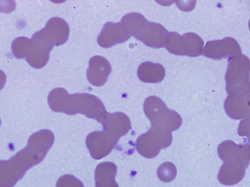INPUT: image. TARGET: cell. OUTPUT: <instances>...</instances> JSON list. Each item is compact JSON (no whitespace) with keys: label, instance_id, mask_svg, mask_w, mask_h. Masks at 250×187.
I'll return each instance as SVG.
<instances>
[{"label":"cell","instance_id":"obj_19","mask_svg":"<svg viewBox=\"0 0 250 187\" xmlns=\"http://www.w3.org/2000/svg\"><path fill=\"white\" fill-rule=\"evenodd\" d=\"M57 187H84L83 183L72 175L62 176L57 183Z\"/></svg>","mask_w":250,"mask_h":187},{"label":"cell","instance_id":"obj_5","mask_svg":"<svg viewBox=\"0 0 250 187\" xmlns=\"http://www.w3.org/2000/svg\"><path fill=\"white\" fill-rule=\"evenodd\" d=\"M144 108L152 127L170 132L182 126L181 115L175 111L170 110L166 103L158 97H147L145 101Z\"/></svg>","mask_w":250,"mask_h":187},{"label":"cell","instance_id":"obj_8","mask_svg":"<svg viewBox=\"0 0 250 187\" xmlns=\"http://www.w3.org/2000/svg\"><path fill=\"white\" fill-rule=\"evenodd\" d=\"M103 127V131H93L85 140L91 157L96 160L103 159L109 154L121 137L115 129Z\"/></svg>","mask_w":250,"mask_h":187},{"label":"cell","instance_id":"obj_7","mask_svg":"<svg viewBox=\"0 0 250 187\" xmlns=\"http://www.w3.org/2000/svg\"><path fill=\"white\" fill-rule=\"evenodd\" d=\"M172 140L173 138L170 132L151 127L137 139L136 149L143 157L152 159L159 154L161 149L168 147Z\"/></svg>","mask_w":250,"mask_h":187},{"label":"cell","instance_id":"obj_10","mask_svg":"<svg viewBox=\"0 0 250 187\" xmlns=\"http://www.w3.org/2000/svg\"><path fill=\"white\" fill-rule=\"evenodd\" d=\"M31 40V49L26 60L31 67L42 68L48 63L50 52L54 46L46 40L41 31L35 33Z\"/></svg>","mask_w":250,"mask_h":187},{"label":"cell","instance_id":"obj_4","mask_svg":"<svg viewBox=\"0 0 250 187\" xmlns=\"http://www.w3.org/2000/svg\"><path fill=\"white\" fill-rule=\"evenodd\" d=\"M250 61L241 54L229 59L225 75L226 90L229 96L244 97L250 92Z\"/></svg>","mask_w":250,"mask_h":187},{"label":"cell","instance_id":"obj_9","mask_svg":"<svg viewBox=\"0 0 250 187\" xmlns=\"http://www.w3.org/2000/svg\"><path fill=\"white\" fill-rule=\"evenodd\" d=\"M241 54L240 45L235 39L231 37L207 42L202 52L205 56L215 60L230 59Z\"/></svg>","mask_w":250,"mask_h":187},{"label":"cell","instance_id":"obj_2","mask_svg":"<svg viewBox=\"0 0 250 187\" xmlns=\"http://www.w3.org/2000/svg\"><path fill=\"white\" fill-rule=\"evenodd\" d=\"M218 152L224 161L218 174L219 181L228 186L239 183L244 177L249 164V145H238L228 140L219 146Z\"/></svg>","mask_w":250,"mask_h":187},{"label":"cell","instance_id":"obj_15","mask_svg":"<svg viewBox=\"0 0 250 187\" xmlns=\"http://www.w3.org/2000/svg\"><path fill=\"white\" fill-rule=\"evenodd\" d=\"M224 107L227 114L231 118L235 120L245 118L249 113V96H229L225 101Z\"/></svg>","mask_w":250,"mask_h":187},{"label":"cell","instance_id":"obj_3","mask_svg":"<svg viewBox=\"0 0 250 187\" xmlns=\"http://www.w3.org/2000/svg\"><path fill=\"white\" fill-rule=\"evenodd\" d=\"M121 23L131 36L146 46L155 49L166 46L168 32L160 23L148 21L138 13L124 16Z\"/></svg>","mask_w":250,"mask_h":187},{"label":"cell","instance_id":"obj_22","mask_svg":"<svg viewBox=\"0 0 250 187\" xmlns=\"http://www.w3.org/2000/svg\"><path fill=\"white\" fill-rule=\"evenodd\" d=\"M0 125H1V120H0Z\"/></svg>","mask_w":250,"mask_h":187},{"label":"cell","instance_id":"obj_18","mask_svg":"<svg viewBox=\"0 0 250 187\" xmlns=\"http://www.w3.org/2000/svg\"><path fill=\"white\" fill-rule=\"evenodd\" d=\"M157 174L161 181L169 183L174 180L176 178L177 169L173 163L165 162L158 168Z\"/></svg>","mask_w":250,"mask_h":187},{"label":"cell","instance_id":"obj_17","mask_svg":"<svg viewBox=\"0 0 250 187\" xmlns=\"http://www.w3.org/2000/svg\"><path fill=\"white\" fill-rule=\"evenodd\" d=\"M31 45V40L26 37H19L13 41L12 50L14 56L18 59L27 57Z\"/></svg>","mask_w":250,"mask_h":187},{"label":"cell","instance_id":"obj_11","mask_svg":"<svg viewBox=\"0 0 250 187\" xmlns=\"http://www.w3.org/2000/svg\"><path fill=\"white\" fill-rule=\"evenodd\" d=\"M130 37L121 22H108L102 30L97 41L103 48H109L117 44L126 42Z\"/></svg>","mask_w":250,"mask_h":187},{"label":"cell","instance_id":"obj_6","mask_svg":"<svg viewBox=\"0 0 250 187\" xmlns=\"http://www.w3.org/2000/svg\"><path fill=\"white\" fill-rule=\"evenodd\" d=\"M166 49L176 56L198 57L202 54L204 41L198 35L187 33L183 36L176 32L168 33Z\"/></svg>","mask_w":250,"mask_h":187},{"label":"cell","instance_id":"obj_16","mask_svg":"<svg viewBox=\"0 0 250 187\" xmlns=\"http://www.w3.org/2000/svg\"><path fill=\"white\" fill-rule=\"evenodd\" d=\"M137 74L139 79L144 82L158 83L165 77L166 70L161 64L146 61L140 65Z\"/></svg>","mask_w":250,"mask_h":187},{"label":"cell","instance_id":"obj_21","mask_svg":"<svg viewBox=\"0 0 250 187\" xmlns=\"http://www.w3.org/2000/svg\"><path fill=\"white\" fill-rule=\"evenodd\" d=\"M6 77L4 73L0 70V91L4 87L6 83Z\"/></svg>","mask_w":250,"mask_h":187},{"label":"cell","instance_id":"obj_14","mask_svg":"<svg viewBox=\"0 0 250 187\" xmlns=\"http://www.w3.org/2000/svg\"><path fill=\"white\" fill-rule=\"evenodd\" d=\"M117 171V167L114 163H100L95 171L96 187H119L115 181Z\"/></svg>","mask_w":250,"mask_h":187},{"label":"cell","instance_id":"obj_1","mask_svg":"<svg viewBox=\"0 0 250 187\" xmlns=\"http://www.w3.org/2000/svg\"><path fill=\"white\" fill-rule=\"evenodd\" d=\"M48 103L55 112L68 115L83 114L98 121L107 112L101 100L88 93L70 95L62 88L53 90L48 96Z\"/></svg>","mask_w":250,"mask_h":187},{"label":"cell","instance_id":"obj_12","mask_svg":"<svg viewBox=\"0 0 250 187\" xmlns=\"http://www.w3.org/2000/svg\"><path fill=\"white\" fill-rule=\"evenodd\" d=\"M42 34L53 46L64 44L68 40L69 27L65 20L59 18L51 19L41 30Z\"/></svg>","mask_w":250,"mask_h":187},{"label":"cell","instance_id":"obj_13","mask_svg":"<svg viewBox=\"0 0 250 187\" xmlns=\"http://www.w3.org/2000/svg\"><path fill=\"white\" fill-rule=\"evenodd\" d=\"M111 70V65L106 59L100 56H93L89 61L87 72L88 80L95 87H101L107 81Z\"/></svg>","mask_w":250,"mask_h":187},{"label":"cell","instance_id":"obj_20","mask_svg":"<svg viewBox=\"0 0 250 187\" xmlns=\"http://www.w3.org/2000/svg\"><path fill=\"white\" fill-rule=\"evenodd\" d=\"M14 1H0V12L10 13L15 9Z\"/></svg>","mask_w":250,"mask_h":187}]
</instances>
